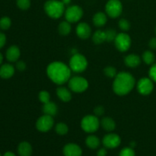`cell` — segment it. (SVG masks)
I'll use <instances>...</instances> for the list:
<instances>
[{
    "label": "cell",
    "mask_w": 156,
    "mask_h": 156,
    "mask_svg": "<svg viewBox=\"0 0 156 156\" xmlns=\"http://www.w3.org/2000/svg\"><path fill=\"white\" fill-rule=\"evenodd\" d=\"M100 123L96 116L88 115L84 117L81 122L82 129L86 133H94L98 129Z\"/></svg>",
    "instance_id": "5b68a950"
},
{
    "label": "cell",
    "mask_w": 156,
    "mask_h": 156,
    "mask_svg": "<svg viewBox=\"0 0 156 156\" xmlns=\"http://www.w3.org/2000/svg\"><path fill=\"white\" fill-rule=\"evenodd\" d=\"M107 16L103 12L96 13L93 17V23L97 27H102L107 22Z\"/></svg>",
    "instance_id": "44dd1931"
},
{
    "label": "cell",
    "mask_w": 156,
    "mask_h": 156,
    "mask_svg": "<svg viewBox=\"0 0 156 156\" xmlns=\"http://www.w3.org/2000/svg\"><path fill=\"white\" fill-rule=\"evenodd\" d=\"M104 73L108 77L110 78H114L117 76V70L115 68L112 66H108L104 70Z\"/></svg>",
    "instance_id": "4dcf8cb0"
},
{
    "label": "cell",
    "mask_w": 156,
    "mask_h": 156,
    "mask_svg": "<svg viewBox=\"0 0 156 156\" xmlns=\"http://www.w3.org/2000/svg\"><path fill=\"white\" fill-rule=\"evenodd\" d=\"M39 99L42 103L44 104L48 103V102L50 101V94L46 91H41L39 94Z\"/></svg>",
    "instance_id": "d6a6232c"
},
{
    "label": "cell",
    "mask_w": 156,
    "mask_h": 156,
    "mask_svg": "<svg viewBox=\"0 0 156 156\" xmlns=\"http://www.w3.org/2000/svg\"><path fill=\"white\" fill-rule=\"evenodd\" d=\"M70 2H71V0H62V2L63 3L64 5H68V4H69Z\"/></svg>",
    "instance_id": "b9f144b4"
},
{
    "label": "cell",
    "mask_w": 156,
    "mask_h": 156,
    "mask_svg": "<svg viewBox=\"0 0 156 156\" xmlns=\"http://www.w3.org/2000/svg\"><path fill=\"white\" fill-rule=\"evenodd\" d=\"M56 94H57L59 98L64 102L69 101L72 98V94L69 90L67 89L66 88H64V87L58 88L56 90Z\"/></svg>",
    "instance_id": "d6986e66"
},
{
    "label": "cell",
    "mask_w": 156,
    "mask_h": 156,
    "mask_svg": "<svg viewBox=\"0 0 156 156\" xmlns=\"http://www.w3.org/2000/svg\"><path fill=\"white\" fill-rule=\"evenodd\" d=\"M82 15H83V11L78 5L70 6L65 12L66 19L69 23L77 22L82 18Z\"/></svg>",
    "instance_id": "ba28073f"
},
{
    "label": "cell",
    "mask_w": 156,
    "mask_h": 156,
    "mask_svg": "<svg viewBox=\"0 0 156 156\" xmlns=\"http://www.w3.org/2000/svg\"><path fill=\"white\" fill-rule=\"evenodd\" d=\"M135 85L133 76L128 73L121 72L116 76L113 84L114 91L118 95H125L130 92Z\"/></svg>",
    "instance_id": "7a4b0ae2"
},
{
    "label": "cell",
    "mask_w": 156,
    "mask_h": 156,
    "mask_svg": "<svg viewBox=\"0 0 156 156\" xmlns=\"http://www.w3.org/2000/svg\"><path fill=\"white\" fill-rule=\"evenodd\" d=\"M17 5L22 10H27L30 5V0H17Z\"/></svg>",
    "instance_id": "f546056e"
},
{
    "label": "cell",
    "mask_w": 156,
    "mask_h": 156,
    "mask_svg": "<svg viewBox=\"0 0 156 156\" xmlns=\"http://www.w3.org/2000/svg\"><path fill=\"white\" fill-rule=\"evenodd\" d=\"M103 145L108 149H115L120 144V137L114 133H109L103 138Z\"/></svg>",
    "instance_id": "7c38bea8"
},
{
    "label": "cell",
    "mask_w": 156,
    "mask_h": 156,
    "mask_svg": "<svg viewBox=\"0 0 156 156\" xmlns=\"http://www.w3.org/2000/svg\"><path fill=\"white\" fill-rule=\"evenodd\" d=\"M11 24V19L9 17H3L0 19V28L2 30H8L10 27Z\"/></svg>",
    "instance_id": "83f0119b"
},
{
    "label": "cell",
    "mask_w": 156,
    "mask_h": 156,
    "mask_svg": "<svg viewBox=\"0 0 156 156\" xmlns=\"http://www.w3.org/2000/svg\"><path fill=\"white\" fill-rule=\"evenodd\" d=\"M2 60H3V56L2 55V53H0V65H1L2 62Z\"/></svg>",
    "instance_id": "7bdbcfd3"
},
{
    "label": "cell",
    "mask_w": 156,
    "mask_h": 156,
    "mask_svg": "<svg viewBox=\"0 0 156 156\" xmlns=\"http://www.w3.org/2000/svg\"><path fill=\"white\" fill-rule=\"evenodd\" d=\"M68 126H67L66 124L62 123H58L57 125L56 126V132L57 133V134L59 135H65L68 133Z\"/></svg>",
    "instance_id": "4316f807"
},
{
    "label": "cell",
    "mask_w": 156,
    "mask_h": 156,
    "mask_svg": "<svg viewBox=\"0 0 156 156\" xmlns=\"http://www.w3.org/2000/svg\"><path fill=\"white\" fill-rule=\"evenodd\" d=\"M44 10L46 13L52 18H59L65 12V5L62 1L58 0H49L44 5Z\"/></svg>",
    "instance_id": "3957f363"
},
{
    "label": "cell",
    "mask_w": 156,
    "mask_h": 156,
    "mask_svg": "<svg viewBox=\"0 0 156 156\" xmlns=\"http://www.w3.org/2000/svg\"><path fill=\"white\" fill-rule=\"evenodd\" d=\"M69 87L70 90H72L74 92L80 93L83 92L88 88V83L85 79L79 76H76L69 81Z\"/></svg>",
    "instance_id": "8992f818"
},
{
    "label": "cell",
    "mask_w": 156,
    "mask_h": 156,
    "mask_svg": "<svg viewBox=\"0 0 156 156\" xmlns=\"http://www.w3.org/2000/svg\"><path fill=\"white\" fill-rule=\"evenodd\" d=\"M58 108L56 104L53 103V102L49 101L48 103L44 104V107H43V111L47 115H50L51 117L55 116L57 114Z\"/></svg>",
    "instance_id": "ffe728a7"
},
{
    "label": "cell",
    "mask_w": 156,
    "mask_h": 156,
    "mask_svg": "<svg viewBox=\"0 0 156 156\" xmlns=\"http://www.w3.org/2000/svg\"><path fill=\"white\" fill-rule=\"evenodd\" d=\"M105 112V110H104V108L101 106L96 107L94 110V113L96 116H101L102 114Z\"/></svg>",
    "instance_id": "d590c367"
},
{
    "label": "cell",
    "mask_w": 156,
    "mask_h": 156,
    "mask_svg": "<svg viewBox=\"0 0 156 156\" xmlns=\"http://www.w3.org/2000/svg\"><path fill=\"white\" fill-rule=\"evenodd\" d=\"M48 77L57 85H62L70 79L71 69L66 64L60 62L50 63L47 69Z\"/></svg>",
    "instance_id": "6da1fadb"
},
{
    "label": "cell",
    "mask_w": 156,
    "mask_h": 156,
    "mask_svg": "<svg viewBox=\"0 0 156 156\" xmlns=\"http://www.w3.org/2000/svg\"><path fill=\"white\" fill-rule=\"evenodd\" d=\"M16 68L18 69L19 71H24L26 68V64L24 63L23 61H19V62H17Z\"/></svg>",
    "instance_id": "8d00e7d4"
},
{
    "label": "cell",
    "mask_w": 156,
    "mask_h": 156,
    "mask_svg": "<svg viewBox=\"0 0 156 156\" xmlns=\"http://www.w3.org/2000/svg\"><path fill=\"white\" fill-rule=\"evenodd\" d=\"M64 156H82V150L78 145L75 143H69L63 148Z\"/></svg>",
    "instance_id": "4fadbf2b"
},
{
    "label": "cell",
    "mask_w": 156,
    "mask_h": 156,
    "mask_svg": "<svg viewBox=\"0 0 156 156\" xmlns=\"http://www.w3.org/2000/svg\"><path fill=\"white\" fill-rule=\"evenodd\" d=\"M149 77L152 81L156 82V64L152 66L149 69Z\"/></svg>",
    "instance_id": "e575fe53"
},
{
    "label": "cell",
    "mask_w": 156,
    "mask_h": 156,
    "mask_svg": "<svg viewBox=\"0 0 156 156\" xmlns=\"http://www.w3.org/2000/svg\"><path fill=\"white\" fill-rule=\"evenodd\" d=\"M155 32H156V28H155Z\"/></svg>",
    "instance_id": "f6af8a7d"
},
{
    "label": "cell",
    "mask_w": 156,
    "mask_h": 156,
    "mask_svg": "<svg viewBox=\"0 0 156 156\" xmlns=\"http://www.w3.org/2000/svg\"><path fill=\"white\" fill-rule=\"evenodd\" d=\"M53 126V117L50 115L42 116L37 120L36 123V127L41 132H47Z\"/></svg>",
    "instance_id": "30bf717a"
},
{
    "label": "cell",
    "mask_w": 156,
    "mask_h": 156,
    "mask_svg": "<svg viewBox=\"0 0 156 156\" xmlns=\"http://www.w3.org/2000/svg\"><path fill=\"white\" fill-rule=\"evenodd\" d=\"M105 36H106V41L111 42L115 40L116 37H117V33L113 29H109V30H105Z\"/></svg>",
    "instance_id": "f1b7e54d"
},
{
    "label": "cell",
    "mask_w": 156,
    "mask_h": 156,
    "mask_svg": "<svg viewBox=\"0 0 156 156\" xmlns=\"http://www.w3.org/2000/svg\"><path fill=\"white\" fill-rule=\"evenodd\" d=\"M143 59L146 64L151 65L155 61V55L151 51H146L143 54Z\"/></svg>",
    "instance_id": "484cf974"
},
{
    "label": "cell",
    "mask_w": 156,
    "mask_h": 156,
    "mask_svg": "<svg viewBox=\"0 0 156 156\" xmlns=\"http://www.w3.org/2000/svg\"><path fill=\"white\" fill-rule=\"evenodd\" d=\"M101 124L102 127L105 129L106 131H113L116 127V123L114 121L113 119H111V117H105L103 120H101Z\"/></svg>",
    "instance_id": "7402d4cb"
},
{
    "label": "cell",
    "mask_w": 156,
    "mask_h": 156,
    "mask_svg": "<svg viewBox=\"0 0 156 156\" xmlns=\"http://www.w3.org/2000/svg\"><path fill=\"white\" fill-rule=\"evenodd\" d=\"M6 42V37L5 35L3 33H1L0 32V49L4 47V45L5 44Z\"/></svg>",
    "instance_id": "74e56055"
},
{
    "label": "cell",
    "mask_w": 156,
    "mask_h": 156,
    "mask_svg": "<svg viewBox=\"0 0 156 156\" xmlns=\"http://www.w3.org/2000/svg\"><path fill=\"white\" fill-rule=\"evenodd\" d=\"M91 27L87 23H80L76 27V34L82 39H87L91 35Z\"/></svg>",
    "instance_id": "5bb4252c"
},
{
    "label": "cell",
    "mask_w": 156,
    "mask_h": 156,
    "mask_svg": "<svg viewBox=\"0 0 156 156\" xmlns=\"http://www.w3.org/2000/svg\"><path fill=\"white\" fill-rule=\"evenodd\" d=\"M15 73V69L10 64H5L0 67V77L7 79L12 77Z\"/></svg>",
    "instance_id": "2e32d148"
},
{
    "label": "cell",
    "mask_w": 156,
    "mask_h": 156,
    "mask_svg": "<svg viewBox=\"0 0 156 156\" xmlns=\"http://www.w3.org/2000/svg\"><path fill=\"white\" fill-rule=\"evenodd\" d=\"M87 146L91 149H95L100 146V140L95 136H89L85 140Z\"/></svg>",
    "instance_id": "603a6c76"
},
{
    "label": "cell",
    "mask_w": 156,
    "mask_h": 156,
    "mask_svg": "<svg viewBox=\"0 0 156 156\" xmlns=\"http://www.w3.org/2000/svg\"><path fill=\"white\" fill-rule=\"evenodd\" d=\"M119 27H120L121 30L126 31V30H129L130 28V23L126 19H121L119 21Z\"/></svg>",
    "instance_id": "836d02e7"
},
{
    "label": "cell",
    "mask_w": 156,
    "mask_h": 156,
    "mask_svg": "<svg viewBox=\"0 0 156 156\" xmlns=\"http://www.w3.org/2000/svg\"><path fill=\"white\" fill-rule=\"evenodd\" d=\"M154 88L153 82L149 78H143L139 81L137 84V89L140 94L143 95H148L152 91Z\"/></svg>",
    "instance_id": "8fae6325"
},
{
    "label": "cell",
    "mask_w": 156,
    "mask_h": 156,
    "mask_svg": "<svg viewBox=\"0 0 156 156\" xmlns=\"http://www.w3.org/2000/svg\"><path fill=\"white\" fill-rule=\"evenodd\" d=\"M18 152L20 156H30L32 155L31 145L27 142H22L18 145Z\"/></svg>",
    "instance_id": "e0dca14e"
},
{
    "label": "cell",
    "mask_w": 156,
    "mask_h": 156,
    "mask_svg": "<svg viewBox=\"0 0 156 156\" xmlns=\"http://www.w3.org/2000/svg\"><path fill=\"white\" fill-rule=\"evenodd\" d=\"M107 154H108V152H107L106 149L102 148V149L98 150V152L97 153V156H106Z\"/></svg>",
    "instance_id": "ab89813d"
},
{
    "label": "cell",
    "mask_w": 156,
    "mask_h": 156,
    "mask_svg": "<svg viewBox=\"0 0 156 156\" xmlns=\"http://www.w3.org/2000/svg\"><path fill=\"white\" fill-rule=\"evenodd\" d=\"M105 10L111 18H117L122 13L123 5L119 0H109L106 4Z\"/></svg>",
    "instance_id": "52a82bcc"
},
{
    "label": "cell",
    "mask_w": 156,
    "mask_h": 156,
    "mask_svg": "<svg viewBox=\"0 0 156 156\" xmlns=\"http://www.w3.org/2000/svg\"><path fill=\"white\" fill-rule=\"evenodd\" d=\"M149 47H151L153 50H155L156 49V37L152 38V39L150 40L149 41Z\"/></svg>",
    "instance_id": "f35d334b"
},
{
    "label": "cell",
    "mask_w": 156,
    "mask_h": 156,
    "mask_svg": "<svg viewBox=\"0 0 156 156\" xmlns=\"http://www.w3.org/2000/svg\"><path fill=\"white\" fill-rule=\"evenodd\" d=\"M114 42H115V45L117 50L121 52H125L129 50L131 45L130 37L129 35L124 33L117 34L114 40Z\"/></svg>",
    "instance_id": "9c48e42d"
},
{
    "label": "cell",
    "mask_w": 156,
    "mask_h": 156,
    "mask_svg": "<svg viewBox=\"0 0 156 156\" xmlns=\"http://www.w3.org/2000/svg\"><path fill=\"white\" fill-rule=\"evenodd\" d=\"M92 40L94 44H100L106 41V36H105V31L103 30H97L94 32L92 37Z\"/></svg>",
    "instance_id": "cb8c5ba5"
},
{
    "label": "cell",
    "mask_w": 156,
    "mask_h": 156,
    "mask_svg": "<svg viewBox=\"0 0 156 156\" xmlns=\"http://www.w3.org/2000/svg\"><path fill=\"white\" fill-rule=\"evenodd\" d=\"M88 66L86 58L79 53H76L72 56L69 61V68L75 73H82Z\"/></svg>",
    "instance_id": "277c9868"
},
{
    "label": "cell",
    "mask_w": 156,
    "mask_h": 156,
    "mask_svg": "<svg viewBox=\"0 0 156 156\" xmlns=\"http://www.w3.org/2000/svg\"><path fill=\"white\" fill-rule=\"evenodd\" d=\"M3 156H16L15 155V154L13 153V152H5V153L4 154V155Z\"/></svg>",
    "instance_id": "60d3db41"
},
{
    "label": "cell",
    "mask_w": 156,
    "mask_h": 156,
    "mask_svg": "<svg viewBox=\"0 0 156 156\" xmlns=\"http://www.w3.org/2000/svg\"><path fill=\"white\" fill-rule=\"evenodd\" d=\"M58 30L60 34L66 36V35H68L69 34L71 31V25H70V23L69 21H62L59 24V27H58Z\"/></svg>",
    "instance_id": "d4e9b609"
},
{
    "label": "cell",
    "mask_w": 156,
    "mask_h": 156,
    "mask_svg": "<svg viewBox=\"0 0 156 156\" xmlns=\"http://www.w3.org/2000/svg\"><path fill=\"white\" fill-rule=\"evenodd\" d=\"M0 156H2V155H1V153H0Z\"/></svg>",
    "instance_id": "ee69618b"
},
{
    "label": "cell",
    "mask_w": 156,
    "mask_h": 156,
    "mask_svg": "<svg viewBox=\"0 0 156 156\" xmlns=\"http://www.w3.org/2000/svg\"><path fill=\"white\" fill-rule=\"evenodd\" d=\"M20 50L17 46H12L6 51V58L9 62H15L19 58Z\"/></svg>",
    "instance_id": "9a60e30c"
},
{
    "label": "cell",
    "mask_w": 156,
    "mask_h": 156,
    "mask_svg": "<svg viewBox=\"0 0 156 156\" xmlns=\"http://www.w3.org/2000/svg\"><path fill=\"white\" fill-rule=\"evenodd\" d=\"M124 62L127 66L131 67V68H135L140 65V62H141V59L137 55L130 54L125 57Z\"/></svg>",
    "instance_id": "ac0fdd59"
},
{
    "label": "cell",
    "mask_w": 156,
    "mask_h": 156,
    "mask_svg": "<svg viewBox=\"0 0 156 156\" xmlns=\"http://www.w3.org/2000/svg\"><path fill=\"white\" fill-rule=\"evenodd\" d=\"M119 156H135V152H134L133 149L131 147L123 148L120 151Z\"/></svg>",
    "instance_id": "1f68e13d"
}]
</instances>
